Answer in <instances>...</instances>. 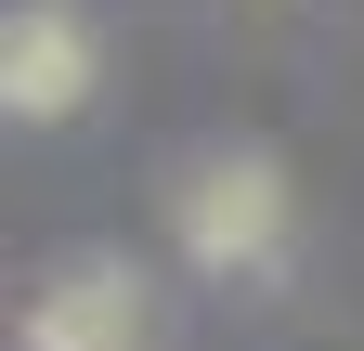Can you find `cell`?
Masks as SVG:
<instances>
[{"instance_id":"2","label":"cell","mask_w":364,"mask_h":351,"mask_svg":"<svg viewBox=\"0 0 364 351\" xmlns=\"http://www.w3.org/2000/svg\"><path fill=\"white\" fill-rule=\"evenodd\" d=\"M91 65H105V53H91V26L65 14V0H26V14L0 26V104L39 117V130L91 104Z\"/></svg>"},{"instance_id":"3","label":"cell","mask_w":364,"mask_h":351,"mask_svg":"<svg viewBox=\"0 0 364 351\" xmlns=\"http://www.w3.org/2000/svg\"><path fill=\"white\" fill-rule=\"evenodd\" d=\"M144 274L130 260H65L53 286L26 299V351H144Z\"/></svg>"},{"instance_id":"1","label":"cell","mask_w":364,"mask_h":351,"mask_svg":"<svg viewBox=\"0 0 364 351\" xmlns=\"http://www.w3.org/2000/svg\"><path fill=\"white\" fill-rule=\"evenodd\" d=\"M169 234H182V260H208V274H260V260L287 247V169L247 156V144H208L169 183Z\"/></svg>"}]
</instances>
